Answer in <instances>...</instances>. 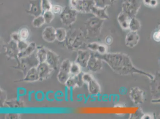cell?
<instances>
[{
	"label": "cell",
	"mask_w": 160,
	"mask_h": 119,
	"mask_svg": "<svg viewBox=\"0 0 160 119\" xmlns=\"http://www.w3.org/2000/svg\"><path fill=\"white\" fill-rule=\"evenodd\" d=\"M128 16H125L124 14H122L121 15L119 16L118 20L121 25L125 29L129 28V24L130 21Z\"/></svg>",
	"instance_id": "20"
},
{
	"label": "cell",
	"mask_w": 160,
	"mask_h": 119,
	"mask_svg": "<svg viewBox=\"0 0 160 119\" xmlns=\"http://www.w3.org/2000/svg\"><path fill=\"white\" fill-rule=\"evenodd\" d=\"M39 76V80L42 81L48 79L54 70L46 62L39 64L37 67Z\"/></svg>",
	"instance_id": "6"
},
{
	"label": "cell",
	"mask_w": 160,
	"mask_h": 119,
	"mask_svg": "<svg viewBox=\"0 0 160 119\" xmlns=\"http://www.w3.org/2000/svg\"><path fill=\"white\" fill-rule=\"evenodd\" d=\"M90 56H91V55L87 51L79 50L76 62L78 63L81 67H86Z\"/></svg>",
	"instance_id": "12"
},
{
	"label": "cell",
	"mask_w": 160,
	"mask_h": 119,
	"mask_svg": "<svg viewBox=\"0 0 160 119\" xmlns=\"http://www.w3.org/2000/svg\"><path fill=\"white\" fill-rule=\"evenodd\" d=\"M29 43L26 41V40H20L17 43V47L19 50V51L21 52L25 50L28 46Z\"/></svg>",
	"instance_id": "26"
},
{
	"label": "cell",
	"mask_w": 160,
	"mask_h": 119,
	"mask_svg": "<svg viewBox=\"0 0 160 119\" xmlns=\"http://www.w3.org/2000/svg\"><path fill=\"white\" fill-rule=\"evenodd\" d=\"M97 56L107 62L114 72L119 74L129 75L134 73L139 74L146 75L150 79H153L152 75L135 68L130 58L125 54L106 53Z\"/></svg>",
	"instance_id": "1"
},
{
	"label": "cell",
	"mask_w": 160,
	"mask_h": 119,
	"mask_svg": "<svg viewBox=\"0 0 160 119\" xmlns=\"http://www.w3.org/2000/svg\"><path fill=\"white\" fill-rule=\"evenodd\" d=\"M144 93L140 88H132L130 92V96L132 101L136 104H142L144 98Z\"/></svg>",
	"instance_id": "11"
},
{
	"label": "cell",
	"mask_w": 160,
	"mask_h": 119,
	"mask_svg": "<svg viewBox=\"0 0 160 119\" xmlns=\"http://www.w3.org/2000/svg\"><path fill=\"white\" fill-rule=\"evenodd\" d=\"M71 64L70 60L66 59L61 64L58 74V79L61 83L65 84L71 76L70 69Z\"/></svg>",
	"instance_id": "3"
},
{
	"label": "cell",
	"mask_w": 160,
	"mask_h": 119,
	"mask_svg": "<svg viewBox=\"0 0 160 119\" xmlns=\"http://www.w3.org/2000/svg\"><path fill=\"white\" fill-rule=\"evenodd\" d=\"M12 39L13 41L17 43L21 40L20 36L19 33H14L12 34L11 36Z\"/></svg>",
	"instance_id": "28"
},
{
	"label": "cell",
	"mask_w": 160,
	"mask_h": 119,
	"mask_svg": "<svg viewBox=\"0 0 160 119\" xmlns=\"http://www.w3.org/2000/svg\"><path fill=\"white\" fill-rule=\"evenodd\" d=\"M48 49L43 46H38L37 48V52L36 53L38 60L40 63L46 62L47 59Z\"/></svg>",
	"instance_id": "16"
},
{
	"label": "cell",
	"mask_w": 160,
	"mask_h": 119,
	"mask_svg": "<svg viewBox=\"0 0 160 119\" xmlns=\"http://www.w3.org/2000/svg\"><path fill=\"white\" fill-rule=\"evenodd\" d=\"M18 33L21 40H27L29 37V34H30L29 30L27 28L21 29Z\"/></svg>",
	"instance_id": "25"
},
{
	"label": "cell",
	"mask_w": 160,
	"mask_h": 119,
	"mask_svg": "<svg viewBox=\"0 0 160 119\" xmlns=\"http://www.w3.org/2000/svg\"><path fill=\"white\" fill-rule=\"evenodd\" d=\"M140 24L138 22V20L135 18L132 19V20H131L129 27H130L132 31H136L140 28Z\"/></svg>",
	"instance_id": "24"
},
{
	"label": "cell",
	"mask_w": 160,
	"mask_h": 119,
	"mask_svg": "<svg viewBox=\"0 0 160 119\" xmlns=\"http://www.w3.org/2000/svg\"><path fill=\"white\" fill-rule=\"evenodd\" d=\"M78 1V0H71V5L72 8L75 6Z\"/></svg>",
	"instance_id": "31"
},
{
	"label": "cell",
	"mask_w": 160,
	"mask_h": 119,
	"mask_svg": "<svg viewBox=\"0 0 160 119\" xmlns=\"http://www.w3.org/2000/svg\"><path fill=\"white\" fill-rule=\"evenodd\" d=\"M76 10L66 7L60 14L61 21L66 26L71 25L75 23L77 19Z\"/></svg>",
	"instance_id": "4"
},
{
	"label": "cell",
	"mask_w": 160,
	"mask_h": 119,
	"mask_svg": "<svg viewBox=\"0 0 160 119\" xmlns=\"http://www.w3.org/2000/svg\"><path fill=\"white\" fill-rule=\"evenodd\" d=\"M101 59L97 55H91L87 67L92 72L99 70L102 67Z\"/></svg>",
	"instance_id": "10"
},
{
	"label": "cell",
	"mask_w": 160,
	"mask_h": 119,
	"mask_svg": "<svg viewBox=\"0 0 160 119\" xmlns=\"http://www.w3.org/2000/svg\"><path fill=\"white\" fill-rule=\"evenodd\" d=\"M139 40V36L136 31H132L128 33L126 40V45L129 47L136 45Z\"/></svg>",
	"instance_id": "14"
},
{
	"label": "cell",
	"mask_w": 160,
	"mask_h": 119,
	"mask_svg": "<svg viewBox=\"0 0 160 119\" xmlns=\"http://www.w3.org/2000/svg\"><path fill=\"white\" fill-rule=\"evenodd\" d=\"M30 9L27 11L28 14L35 17H38L43 14L42 8V0H30Z\"/></svg>",
	"instance_id": "7"
},
{
	"label": "cell",
	"mask_w": 160,
	"mask_h": 119,
	"mask_svg": "<svg viewBox=\"0 0 160 119\" xmlns=\"http://www.w3.org/2000/svg\"><path fill=\"white\" fill-rule=\"evenodd\" d=\"M52 6L51 0H42V8L43 13L45 12L51 11Z\"/></svg>",
	"instance_id": "23"
},
{
	"label": "cell",
	"mask_w": 160,
	"mask_h": 119,
	"mask_svg": "<svg viewBox=\"0 0 160 119\" xmlns=\"http://www.w3.org/2000/svg\"><path fill=\"white\" fill-rule=\"evenodd\" d=\"M82 79L83 82L88 85V90L91 94L95 95L99 93V85L91 75L87 73L83 74Z\"/></svg>",
	"instance_id": "5"
},
{
	"label": "cell",
	"mask_w": 160,
	"mask_h": 119,
	"mask_svg": "<svg viewBox=\"0 0 160 119\" xmlns=\"http://www.w3.org/2000/svg\"><path fill=\"white\" fill-rule=\"evenodd\" d=\"M88 48L90 50H98L101 55L106 54L107 49L105 46L96 44V43H91L88 45Z\"/></svg>",
	"instance_id": "19"
},
{
	"label": "cell",
	"mask_w": 160,
	"mask_h": 119,
	"mask_svg": "<svg viewBox=\"0 0 160 119\" xmlns=\"http://www.w3.org/2000/svg\"><path fill=\"white\" fill-rule=\"evenodd\" d=\"M43 16L46 24H50L54 18V14L51 11L45 12L43 14Z\"/></svg>",
	"instance_id": "22"
},
{
	"label": "cell",
	"mask_w": 160,
	"mask_h": 119,
	"mask_svg": "<svg viewBox=\"0 0 160 119\" xmlns=\"http://www.w3.org/2000/svg\"><path fill=\"white\" fill-rule=\"evenodd\" d=\"M145 4L151 7H155L158 5L157 0H144Z\"/></svg>",
	"instance_id": "29"
},
{
	"label": "cell",
	"mask_w": 160,
	"mask_h": 119,
	"mask_svg": "<svg viewBox=\"0 0 160 119\" xmlns=\"http://www.w3.org/2000/svg\"><path fill=\"white\" fill-rule=\"evenodd\" d=\"M63 8L59 5H53L51 10L54 14H61L63 11Z\"/></svg>",
	"instance_id": "27"
},
{
	"label": "cell",
	"mask_w": 160,
	"mask_h": 119,
	"mask_svg": "<svg viewBox=\"0 0 160 119\" xmlns=\"http://www.w3.org/2000/svg\"><path fill=\"white\" fill-rule=\"evenodd\" d=\"M42 37L48 43H53L56 40V29L52 26L45 27L43 31Z\"/></svg>",
	"instance_id": "9"
},
{
	"label": "cell",
	"mask_w": 160,
	"mask_h": 119,
	"mask_svg": "<svg viewBox=\"0 0 160 119\" xmlns=\"http://www.w3.org/2000/svg\"><path fill=\"white\" fill-rule=\"evenodd\" d=\"M67 37V31L63 28H59L56 29V40L59 42L64 41Z\"/></svg>",
	"instance_id": "17"
},
{
	"label": "cell",
	"mask_w": 160,
	"mask_h": 119,
	"mask_svg": "<svg viewBox=\"0 0 160 119\" xmlns=\"http://www.w3.org/2000/svg\"><path fill=\"white\" fill-rule=\"evenodd\" d=\"M46 23L43 14L36 17H35L32 21V25L35 27H40Z\"/></svg>",
	"instance_id": "21"
},
{
	"label": "cell",
	"mask_w": 160,
	"mask_h": 119,
	"mask_svg": "<svg viewBox=\"0 0 160 119\" xmlns=\"http://www.w3.org/2000/svg\"><path fill=\"white\" fill-rule=\"evenodd\" d=\"M36 49V43L34 42H31L29 43L28 46L25 50L19 52L18 54V57L20 59L22 58L27 57L32 54Z\"/></svg>",
	"instance_id": "15"
},
{
	"label": "cell",
	"mask_w": 160,
	"mask_h": 119,
	"mask_svg": "<svg viewBox=\"0 0 160 119\" xmlns=\"http://www.w3.org/2000/svg\"><path fill=\"white\" fill-rule=\"evenodd\" d=\"M39 80V76L37 67H33L28 71L24 79L20 81L33 82Z\"/></svg>",
	"instance_id": "13"
},
{
	"label": "cell",
	"mask_w": 160,
	"mask_h": 119,
	"mask_svg": "<svg viewBox=\"0 0 160 119\" xmlns=\"http://www.w3.org/2000/svg\"><path fill=\"white\" fill-rule=\"evenodd\" d=\"M46 62L53 70H56L59 64V56L53 51L48 49L47 59Z\"/></svg>",
	"instance_id": "8"
},
{
	"label": "cell",
	"mask_w": 160,
	"mask_h": 119,
	"mask_svg": "<svg viewBox=\"0 0 160 119\" xmlns=\"http://www.w3.org/2000/svg\"><path fill=\"white\" fill-rule=\"evenodd\" d=\"M20 59V64L17 68L22 70L25 75L29 69L32 68L37 67L40 64L36 56V53H33L30 56Z\"/></svg>",
	"instance_id": "2"
},
{
	"label": "cell",
	"mask_w": 160,
	"mask_h": 119,
	"mask_svg": "<svg viewBox=\"0 0 160 119\" xmlns=\"http://www.w3.org/2000/svg\"><path fill=\"white\" fill-rule=\"evenodd\" d=\"M81 67L76 62H71L70 69L71 76H77L81 73Z\"/></svg>",
	"instance_id": "18"
},
{
	"label": "cell",
	"mask_w": 160,
	"mask_h": 119,
	"mask_svg": "<svg viewBox=\"0 0 160 119\" xmlns=\"http://www.w3.org/2000/svg\"><path fill=\"white\" fill-rule=\"evenodd\" d=\"M152 102L153 103H160V99L154 100V101H152Z\"/></svg>",
	"instance_id": "32"
},
{
	"label": "cell",
	"mask_w": 160,
	"mask_h": 119,
	"mask_svg": "<svg viewBox=\"0 0 160 119\" xmlns=\"http://www.w3.org/2000/svg\"><path fill=\"white\" fill-rule=\"evenodd\" d=\"M153 39L157 42L160 41V30L159 31L156 32L153 34Z\"/></svg>",
	"instance_id": "30"
}]
</instances>
